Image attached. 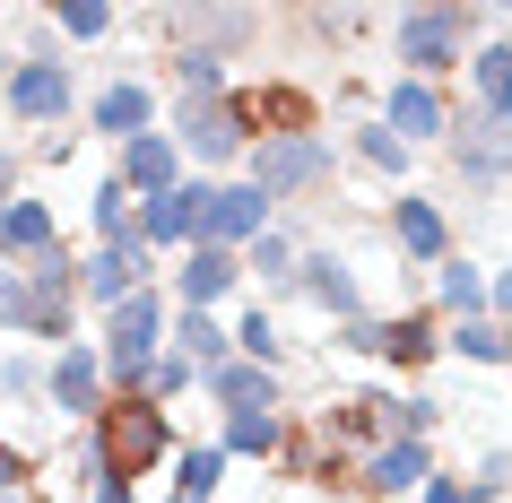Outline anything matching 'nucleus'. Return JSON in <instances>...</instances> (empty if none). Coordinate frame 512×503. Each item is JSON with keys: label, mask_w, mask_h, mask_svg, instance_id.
Wrapping results in <instances>:
<instances>
[{"label": "nucleus", "mask_w": 512, "mask_h": 503, "mask_svg": "<svg viewBox=\"0 0 512 503\" xmlns=\"http://www.w3.org/2000/svg\"><path fill=\"white\" fill-rule=\"evenodd\" d=\"M486 27H495V9H469V0H426V9H400V18H382V35H391V79H460V61L486 44Z\"/></svg>", "instance_id": "f257e3e1"}, {"label": "nucleus", "mask_w": 512, "mask_h": 503, "mask_svg": "<svg viewBox=\"0 0 512 503\" xmlns=\"http://www.w3.org/2000/svg\"><path fill=\"white\" fill-rule=\"evenodd\" d=\"M79 443L96 451V469L122 477V486H139L148 469H165V460L183 451V443H174V417H165L157 399H105V408H96V425H87Z\"/></svg>", "instance_id": "f03ea898"}, {"label": "nucleus", "mask_w": 512, "mask_h": 503, "mask_svg": "<svg viewBox=\"0 0 512 503\" xmlns=\"http://www.w3.org/2000/svg\"><path fill=\"white\" fill-rule=\"evenodd\" d=\"M243 183L270 209H313L339 183V139L330 131L322 139H261V148H243Z\"/></svg>", "instance_id": "7ed1b4c3"}, {"label": "nucleus", "mask_w": 512, "mask_h": 503, "mask_svg": "<svg viewBox=\"0 0 512 503\" xmlns=\"http://www.w3.org/2000/svg\"><path fill=\"white\" fill-rule=\"evenodd\" d=\"M226 113H235L243 148H261V139H322V87H304V79H235Z\"/></svg>", "instance_id": "20e7f679"}, {"label": "nucleus", "mask_w": 512, "mask_h": 503, "mask_svg": "<svg viewBox=\"0 0 512 503\" xmlns=\"http://www.w3.org/2000/svg\"><path fill=\"white\" fill-rule=\"evenodd\" d=\"M0 105H9V122L18 131H61L70 113H79V70L61 53H18V70H9V87H0Z\"/></svg>", "instance_id": "39448f33"}, {"label": "nucleus", "mask_w": 512, "mask_h": 503, "mask_svg": "<svg viewBox=\"0 0 512 503\" xmlns=\"http://www.w3.org/2000/svg\"><path fill=\"white\" fill-rule=\"evenodd\" d=\"M287 295H304V304H313L330 330H339V321H365V313H374V295H365L356 261H348V252H322V243H304V252H296V287H287Z\"/></svg>", "instance_id": "423d86ee"}, {"label": "nucleus", "mask_w": 512, "mask_h": 503, "mask_svg": "<svg viewBox=\"0 0 512 503\" xmlns=\"http://www.w3.org/2000/svg\"><path fill=\"white\" fill-rule=\"evenodd\" d=\"M105 356H96V347H61V356H44V408H53V425H96V408H105Z\"/></svg>", "instance_id": "0eeeda50"}, {"label": "nucleus", "mask_w": 512, "mask_h": 503, "mask_svg": "<svg viewBox=\"0 0 512 503\" xmlns=\"http://www.w3.org/2000/svg\"><path fill=\"white\" fill-rule=\"evenodd\" d=\"M382 243H391V261L434 269V261H452V217H443V200H426V191H391Z\"/></svg>", "instance_id": "6e6552de"}, {"label": "nucleus", "mask_w": 512, "mask_h": 503, "mask_svg": "<svg viewBox=\"0 0 512 503\" xmlns=\"http://www.w3.org/2000/svg\"><path fill=\"white\" fill-rule=\"evenodd\" d=\"M374 122L400 139L408 157H417V148H443V139H452V96H443V87H426V79H391Z\"/></svg>", "instance_id": "1a4fd4ad"}, {"label": "nucleus", "mask_w": 512, "mask_h": 503, "mask_svg": "<svg viewBox=\"0 0 512 503\" xmlns=\"http://www.w3.org/2000/svg\"><path fill=\"white\" fill-rule=\"evenodd\" d=\"M139 287H157V252H148V243H96L79 261V304L87 313H113V304L139 295Z\"/></svg>", "instance_id": "9d476101"}, {"label": "nucleus", "mask_w": 512, "mask_h": 503, "mask_svg": "<svg viewBox=\"0 0 512 503\" xmlns=\"http://www.w3.org/2000/svg\"><path fill=\"white\" fill-rule=\"evenodd\" d=\"M452 165H460V183L469 191H504L512 183V122H478V113H460L452 105Z\"/></svg>", "instance_id": "9b49d317"}, {"label": "nucleus", "mask_w": 512, "mask_h": 503, "mask_svg": "<svg viewBox=\"0 0 512 503\" xmlns=\"http://www.w3.org/2000/svg\"><path fill=\"white\" fill-rule=\"evenodd\" d=\"M270 226H278V209L252 183H209V209H200V243L209 252H243V243L270 235Z\"/></svg>", "instance_id": "f8f14e48"}, {"label": "nucleus", "mask_w": 512, "mask_h": 503, "mask_svg": "<svg viewBox=\"0 0 512 503\" xmlns=\"http://www.w3.org/2000/svg\"><path fill=\"white\" fill-rule=\"evenodd\" d=\"M87 131L113 139V148H122V139H139V131H157V87L139 79V70H113V79L87 96Z\"/></svg>", "instance_id": "ddd939ff"}, {"label": "nucleus", "mask_w": 512, "mask_h": 503, "mask_svg": "<svg viewBox=\"0 0 512 503\" xmlns=\"http://www.w3.org/2000/svg\"><path fill=\"white\" fill-rule=\"evenodd\" d=\"M434 477V443H374L356 460V495L365 503H408Z\"/></svg>", "instance_id": "4468645a"}, {"label": "nucleus", "mask_w": 512, "mask_h": 503, "mask_svg": "<svg viewBox=\"0 0 512 503\" xmlns=\"http://www.w3.org/2000/svg\"><path fill=\"white\" fill-rule=\"evenodd\" d=\"M113 183L131 191V200H165V191L183 183V148L165 131H139V139H122L113 148Z\"/></svg>", "instance_id": "2eb2a0df"}, {"label": "nucleus", "mask_w": 512, "mask_h": 503, "mask_svg": "<svg viewBox=\"0 0 512 503\" xmlns=\"http://www.w3.org/2000/svg\"><path fill=\"white\" fill-rule=\"evenodd\" d=\"M174 148H183L191 165H243V131H235V113H226V96L217 105H174Z\"/></svg>", "instance_id": "dca6fc26"}, {"label": "nucleus", "mask_w": 512, "mask_h": 503, "mask_svg": "<svg viewBox=\"0 0 512 503\" xmlns=\"http://www.w3.org/2000/svg\"><path fill=\"white\" fill-rule=\"evenodd\" d=\"M243 287V261L235 252H209V243H191L183 261H174V313H209V304H226V295Z\"/></svg>", "instance_id": "f3484780"}, {"label": "nucleus", "mask_w": 512, "mask_h": 503, "mask_svg": "<svg viewBox=\"0 0 512 503\" xmlns=\"http://www.w3.org/2000/svg\"><path fill=\"white\" fill-rule=\"evenodd\" d=\"M391 399H400V391H348V399H330V408H313V417H322V434L339 451L365 460L374 443H391Z\"/></svg>", "instance_id": "a211bd4d"}, {"label": "nucleus", "mask_w": 512, "mask_h": 503, "mask_svg": "<svg viewBox=\"0 0 512 503\" xmlns=\"http://www.w3.org/2000/svg\"><path fill=\"white\" fill-rule=\"evenodd\" d=\"M374 356L391 373H426L434 356H443V321L426 313V304H408V313H382V330H374Z\"/></svg>", "instance_id": "6ab92c4d"}, {"label": "nucleus", "mask_w": 512, "mask_h": 503, "mask_svg": "<svg viewBox=\"0 0 512 503\" xmlns=\"http://www.w3.org/2000/svg\"><path fill=\"white\" fill-rule=\"evenodd\" d=\"M460 79H469V105H460V113H478V122H512V44H504V35H486L478 53L460 61Z\"/></svg>", "instance_id": "aec40b11"}, {"label": "nucleus", "mask_w": 512, "mask_h": 503, "mask_svg": "<svg viewBox=\"0 0 512 503\" xmlns=\"http://www.w3.org/2000/svg\"><path fill=\"white\" fill-rule=\"evenodd\" d=\"M200 399H209V408H226V417H235V408H287V382H278V373H261V365H243V356H226V365L200 373Z\"/></svg>", "instance_id": "412c9836"}, {"label": "nucleus", "mask_w": 512, "mask_h": 503, "mask_svg": "<svg viewBox=\"0 0 512 503\" xmlns=\"http://www.w3.org/2000/svg\"><path fill=\"white\" fill-rule=\"evenodd\" d=\"M287 417H296V408H235V417L217 425V451H226V460H261V469H278Z\"/></svg>", "instance_id": "4be33fe9"}, {"label": "nucleus", "mask_w": 512, "mask_h": 503, "mask_svg": "<svg viewBox=\"0 0 512 503\" xmlns=\"http://www.w3.org/2000/svg\"><path fill=\"white\" fill-rule=\"evenodd\" d=\"M61 243V217H53V200H35V191H18L9 209H0V261L18 269V261H35V252H53Z\"/></svg>", "instance_id": "5701e85b"}, {"label": "nucleus", "mask_w": 512, "mask_h": 503, "mask_svg": "<svg viewBox=\"0 0 512 503\" xmlns=\"http://www.w3.org/2000/svg\"><path fill=\"white\" fill-rule=\"evenodd\" d=\"M426 313H434V321H469V313H486V261H469V252L434 261V278H426Z\"/></svg>", "instance_id": "b1692460"}, {"label": "nucleus", "mask_w": 512, "mask_h": 503, "mask_svg": "<svg viewBox=\"0 0 512 503\" xmlns=\"http://www.w3.org/2000/svg\"><path fill=\"white\" fill-rule=\"evenodd\" d=\"M165 356H183L191 373H209L235 356V339H226V321L217 313H165Z\"/></svg>", "instance_id": "393cba45"}, {"label": "nucleus", "mask_w": 512, "mask_h": 503, "mask_svg": "<svg viewBox=\"0 0 512 503\" xmlns=\"http://www.w3.org/2000/svg\"><path fill=\"white\" fill-rule=\"evenodd\" d=\"M296 252H304V235L278 217L270 235H252L235 261H243V278H252V287H278V295H287V287H296Z\"/></svg>", "instance_id": "a878e982"}, {"label": "nucleus", "mask_w": 512, "mask_h": 503, "mask_svg": "<svg viewBox=\"0 0 512 503\" xmlns=\"http://www.w3.org/2000/svg\"><path fill=\"white\" fill-rule=\"evenodd\" d=\"M348 157L365 165V174H382L391 191H408V165H417V157L400 148V139H391V131L374 122V113H356V122H348Z\"/></svg>", "instance_id": "bb28decb"}, {"label": "nucleus", "mask_w": 512, "mask_h": 503, "mask_svg": "<svg viewBox=\"0 0 512 503\" xmlns=\"http://www.w3.org/2000/svg\"><path fill=\"white\" fill-rule=\"evenodd\" d=\"M165 79H174V105H217V96H226V61H209V53H191V44H174V53H165Z\"/></svg>", "instance_id": "cd10ccee"}, {"label": "nucleus", "mask_w": 512, "mask_h": 503, "mask_svg": "<svg viewBox=\"0 0 512 503\" xmlns=\"http://www.w3.org/2000/svg\"><path fill=\"white\" fill-rule=\"evenodd\" d=\"M226 339H235V356H243V365H261V373H278V365H287V330H278V313H270V304H243Z\"/></svg>", "instance_id": "c85d7f7f"}, {"label": "nucleus", "mask_w": 512, "mask_h": 503, "mask_svg": "<svg viewBox=\"0 0 512 503\" xmlns=\"http://www.w3.org/2000/svg\"><path fill=\"white\" fill-rule=\"evenodd\" d=\"M87 226H96V243H139V200L105 174V183L87 191Z\"/></svg>", "instance_id": "c756f323"}, {"label": "nucleus", "mask_w": 512, "mask_h": 503, "mask_svg": "<svg viewBox=\"0 0 512 503\" xmlns=\"http://www.w3.org/2000/svg\"><path fill=\"white\" fill-rule=\"evenodd\" d=\"M217 486H226V451L217 443H183L174 451V495L183 503H217Z\"/></svg>", "instance_id": "7c9ffc66"}, {"label": "nucleus", "mask_w": 512, "mask_h": 503, "mask_svg": "<svg viewBox=\"0 0 512 503\" xmlns=\"http://www.w3.org/2000/svg\"><path fill=\"white\" fill-rule=\"evenodd\" d=\"M443 356H460V365H504V321H486V313L443 321Z\"/></svg>", "instance_id": "2f4dec72"}, {"label": "nucleus", "mask_w": 512, "mask_h": 503, "mask_svg": "<svg viewBox=\"0 0 512 503\" xmlns=\"http://www.w3.org/2000/svg\"><path fill=\"white\" fill-rule=\"evenodd\" d=\"M44 27H53V35H70V44H96V35H113V27H122V9H105V0H61Z\"/></svg>", "instance_id": "473e14b6"}, {"label": "nucleus", "mask_w": 512, "mask_h": 503, "mask_svg": "<svg viewBox=\"0 0 512 503\" xmlns=\"http://www.w3.org/2000/svg\"><path fill=\"white\" fill-rule=\"evenodd\" d=\"M0 399H9V408H44V356H35V347L0 356Z\"/></svg>", "instance_id": "72a5a7b5"}, {"label": "nucleus", "mask_w": 512, "mask_h": 503, "mask_svg": "<svg viewBox=\"0 0 512 503\" xmlns=\"http://www.w3.org/2000/svg\"><path fill=\"white\" fill-rule=\"evenodd\" d=\"M183 391H200V373H191L183 356H157V365H148V391H139V399H157V408H174Z\"/></svg>", "instance_id": "f704fd0d"}, {"label": "nucleus", "mask_w": 512, "mask_h": 503, "mask_svg": "<svg viewBox=\"0 0 512 503\" xmlns=\"http://www.w3.org/2000/svg\"><path fill=\"white\" fill-rule=\"evenodd\" d=\"M35 469H44V460H35V451H27V443H9V434H0V503L18 495V486H27V477H35Z\"/></svg>", "instance_id": "c9c22d12"}, {"label": "nucleus", "mask_w": 512, "mask_h": 503, "mask_svg": "<svg viewBox=\"0 0 512 503\" xmlns=\"http://www.w3.org/2000/svg\"><path fill=\"white\" fill-rule=\"evenodd\" d=\"M417 503H486L478 486H469V477H452V469H434L426 486H417Z\"/></svg>", "instance_id": "e433bc0d"}, {"label": "nucleus", "mask_w": 512, "mask_h": 503, "mask_svg": "<svg viewBox=\"0 0 512 503\" xmlns=\"http://www.w3.org/2000/svg\"><path fill=\"white\" fill-rule=\"evenodd\" d=\"M486 321H512V261L486 269Z\"/></svg>", "instance_id": "4c0bfd02"}, {"label": "nucleus", "mask_w": 512, "mask_h": 503, "mask_svg": "<svg viewBox=\"0 0 512 503\" xmlns=\"http://www.w3.org/2000/svg\"><path fill=\"white\" fill-rule=\"evenodd\" d=\"M87 503H139V486H122V477H96V486H87Z\"/></svg>", "instance_id": "58836bf2"}, {"label": "nucleus", "mask_w": 512, "mask_h": 503, "mask_svg": "<svg viewBox=\"0 0 512 503\" xmlns=\"http://www.w3.org/2000/svg\"><path fill=\"white\" fill-rule=\"evenodd\" d=\"M9 200H18V157L0 148V209H9Z\"/></svg>", "instance_id": "ea45409f"}, {"label": "nucleus", "mask_w": 512, "mask_h": 503, "mask_svg": "<svg viewBox=\"0 0 512 503\" xmlns=\"http://www.w3.org/2000/svg\"><path fill=\"white\" fill-rule=\"evenodd\" d=\"M9 70H18V53H0V87H9Z\"/></svg>", "instance_id": "a19ab883"}, {"label": "nucleus", "mask_w": 512, "mask_h": 503, "mask_svg": "<svg viewBox=\"0 0 512 503\" xmlns=\"http://www.w3.org/2000/svg\"><path fill=\"white\" fill-rule=\"evenodd\" d=\"M165 503H183V495H165Z\"/></svg>", "instance_id": "79ce46f5"}]
</instances>
